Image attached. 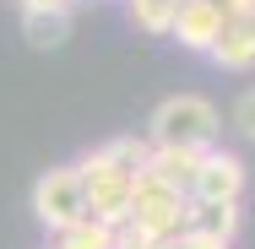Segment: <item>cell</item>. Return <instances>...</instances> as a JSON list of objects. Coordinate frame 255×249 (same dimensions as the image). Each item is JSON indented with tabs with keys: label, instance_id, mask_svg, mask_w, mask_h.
Here are the masks:
<instances>
[{
	"label": "cell",
	"instance_id": "cell-1",
	"mask_svg": "<svg viewBox=\"0 0 255 249\" xmlns=\"http://www.w3.org/2000/svg\"><path fill=\"white\" fill-rule=\"evenodd\" d=\"M147 157H152V141L147 136H114L103 147L82 152L76 157V173L87 184V217H103V222L120 228L130 217V190L147 173Z\"/></svg>",
	"mask_w": 255,
	"mask_h": 249
},
{
	"label": "cell",
	"instance_id": "cell-2",
	"mask_svg": "<svg viewBox=\"0 0 255 249\" xmlns=\"http://www.w3.org/2000/svg\"><path fill=\"white\" fill-rule=\"evenodd\" d=\"M147 141L152 147H190V152H206L223 141V114L217 103L201 98V92H174L152 108L147 119Z\"/></svg>",
	"mask_w": 255,
	"mask_h": 249
},
{
	"label": "cell",
	"instance_id": "cell-3",
	"mask_svg": "<svg viewBox=\"0 0 255 249\" xmlns=\"http://www.w3.org/2000/svg\"><path fill=\"white\" fill-rule=\"evenodd\" d=\"M33 217L49 228V239L87 217V184H82L76 163H60V168L38 173V184H33Z\"/></svg>",
	"mask_w": 255,
	"mask_h": 249
},
{
	"label": "cell",
	"instance_id": "cell-4",
	"mask_svg": "<svg viewBox=\"0 0 255 249\" xmlns=\"http://www.w3.org/2000/svg\"><path fill=\"white\" fill-rule=\"evenodd\" d=\"M185 206H190L185 195H174L168 184H157L152 173H141L136 190H130V217H125V222H130L136 233H147L152 244H168V239L185 233Z\"/></svg>",
	"mask_w": 255,
	"mask_h": 249
},
{
	"label": "cell",
	"instance_id": "cell-5",
	"mask_svg": "<svg viewBox=\"0 0 255 249\" xmlns=\"http://www.w3.org/2000/svg\"><path fill=\"white\" fill-rule=\"evenodd\" d=\"M245 184H250L245 157L217 141V147L201 152V168H196V190H190V200H245Z\"/></svg>",
	"mask_w": 255,
	"mask_h": 249
},
{
	"label": "cell",
	"instance_id": "cell-6",
	"mask_svg": "<svg viewBox=\"0 0 255 249\" xmlns=\"http://www.w3.org/2000/svg\"><path fill=\"white\" fill-rule=\"evenodd\" d=\"M223 22H228V11H223L217 0H179V16H174L168 38H174L179 49L212 54V44L223 38Z\"/></svg>",
	"mask_w": 255,
	"mask_h": 249
},
{
	"label": "cell",
	"instance_id": "cell-7",
	"mask_svg": "<svg viewBox=\"0 0 255 249\" xmlns=\"http://www.w3.org/2000/svg\"><path fill=\"white\" fill-rule=\"evenodd\" d=\"M239 222H245L239 200H190L185 206V233L212 239V244H234L239 239Z\"/></svg>",
	"mask_w": 255,
	"mask_h": 249
},
{
	"label": "cell",
	"instance_id": "cell-8",
	"mask_svg": "<svg viewBox=\"0 0 255 249\" xmlns=\"http://www.w3.org/2000/svg\"><path fill=\"white\" fill-rule=\"evenodd\" d=\"M196 168H201V152H190V147H152V157H147V173L185 200L196 190Z\"/></svg>",
	"mask_w": 255,
	"mask_h": 249
},
{
	"label": "cell",
	"instance_id": "cell-9",
	"mask_svg": "<svg viewBox=\"0 0 255 249\" xmlns=\"http://www.w3.org/2000/svg\"><path fill=\"white\" fill-rule=\"evenodd\" d=\"M212 60L223 71H255V11L223 22V38L212 44Z\"/></svg>",
	"mask_w": 255,
	"mask_h": 249
},
{
	"label": "cell",
	"instance_id": "cell-10",
	"mask_svg": "<svg viewBox=\"0 0 255 249\" xmlns=\"http://www.w3.org/2000/svg\"><path fill=\"white\" fill-rule=\"evenodd\" d=\"M71 22L76 11H22V38L33 49H60L71 38Z\"/></svg>",
	"mask_w": 255,
	"mask_h": 249
},
{
	"label": "cell",
	"instance_id": "cell-11",
	"mask_svg": "<svg viewBox=\"0 0 255 249\" xmlns=\"http://www.w3.org/2000/svg\"><path fill=\"white\" fill-rule=\"evenodd\" d=\"M114 239H120V228L103 222V217H82V222H71L65 233H54L60 249H114Z\"/></svg>",
	"mask_w": 255,
	"mask_h": 249
},
{
	"label": "cell",
	"instance_id": "cell-12",
	"mask_svg": "<svg viewBox=\"0 0 255 249\" xmlns=\"http://www.w3.org/2000/svg\"><path fill=\"white\" fill-rule=\"evenodd\" d=\"M125 5H130V22L141 33H157V38H168V27L179 16V0H125Z\"/></svg>",
	"mask_w": 255,
	"mask_h": 249
},
{
	"label": "cell",
	"instance_id": "cell-13",
	"mask_svg": "<svg viewBox=\"0 0 255 249\" xmlns=\"http://www.w3.org/2000/svg\"><path fill=\"white\" fill-rule=\"evenodd\" d=\"M228 125H234L245 141H255V87H245V92L234 98V108H228Z\"/></svg>",
	"mask_w": 255,
	"mask_h": 249
},
{
	"label": "cell",
	"instance_id": "cell-14",
	"mask_svg": "<svg viewBox=\"0 0 255 249\" xmlns=\"http://www.w3.org/2000/svg\"><path fill=\"white\" fill-rule=\"evenodd\" d=\"M163 249H228V244H212V239H196V233H179V239H168Z\"/></svg>",
	"mask_w": 255,
	"mask_h": 249
},
{
	"label": "cell",
	"instance_id": "cell-15",
	"mask_svg": "<svg viewBox=\"0 0 255 249\" xmlns=\"http://www.w3.org/2000/svg\"><path fill=\"white\" fill-rule=\"evenodd\" d=\"M22 11H76V0H22Z\"/></svg>",
	"mask_w": 255,
	"mask_h": 249
},
{
	"label": "cell",
	"instance_id": "cell-16",
	"mask_svg": "<svg viewBox=\"0 0 255 249\" xmlns=\"http://www.w3.org/2000/svg\"><path fill=\"white\" fill-rule=\"evenodd\" d=\"M49 249H60V244H49Z\"/></svg>",
	"mask_w": 255,
	"mask_h": 249
}]
</instances>
